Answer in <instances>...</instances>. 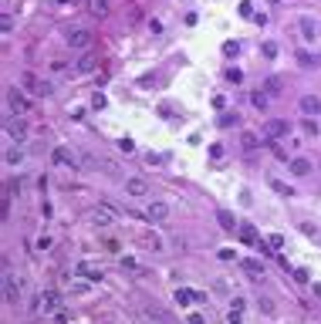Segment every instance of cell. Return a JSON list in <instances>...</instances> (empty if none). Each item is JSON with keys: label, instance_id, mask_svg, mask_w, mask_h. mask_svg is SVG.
Segmentation results:
<instances>
[{"label": "cell", "instance_id": "6da1fadb", "mask_svg": "<svg viewBox=\"0 0 321 324\" xmlns=\"http://www.w3.org/2000/svg\"><path fill=\"white\" fill-rule=\"evenodd\" d=\"M65 44L75 47V51H88L95 44V34L85 31V27H71V31H65Z\"/></svg>", "mask_w": 321, "mask_h": 324}, {"label": "cell", "instance_id": "7a4b0ae2", "mask_svg": "<svg viewBox=\"0 0 321 324\" xmlns=\"http://www.w3.org/2000/svg\"><path fill=\"white\" fill-rule=\"evenodd\" d=\"M21 85H24V91H27V95H37V98L51 95V85H47V81H41L34 71H24V75H21Z\"/></svg>", "mask_w": 321, "mask_h": 324}, {"label": "cell", "instance_id": "3957f363", "mask_svg": "<svg viewBox=\"0 0 321 324\" xmlns=\"http://www.w3.org/2000/svg\"><path fill=\"white\" fill-rule=\"evenodd\" d=\"M7 108H11V112H17V115H24V112H31V101H27V95H24V91L11 88V91H7Z\"/></svg>", "mask_w": 321, "mask_h": 324}, {"label": "cell", "instance_id": "277c9868", "mask_svg": "<svg viewBox=\"0 0 321 324\" xmlns=\"http://www.w3.org/2000/svg\"><path fill=\"white\" fill-rule=\"evenodd\" d=\"M173 301H176L179 307H189V304H199V301H206V294H199V291H189V287H176V294H173Z\"/></svg>", "mask_w": 321, "mask_h": 324}, {"label": "cell", "instance_id": "5b68a950", "mask_svg": "<svg viewBox=\"0 0 321 324\" xmlns=\"http://www.w3.org/2000/svg\"><path fill=\"white\" fill-rule=\"evenodd\" d=\"M288 132H291V125L284 122V118H271V122H264V139H284Z\"/></svg>", "mask_w": 321, "mask_h": 324}, {"label": "cell", "instance_id": "8992f818", "mask_svg": "<svg viewBox=\"0 0 321 324\" xmlns=\"http://www.w3.org/2000/svg\"><path fill=\"white\" fill-rule=\"evenodd\" d=\"M145 216H149L152 223H166V220H169V206L163 200H152V203H149V210H145Z\"/></svg>", "mask_w": 321, "mask_h": 324}, {"label": "cell", "instance_id": "52a82bcc", "mask_svg": "<svg viewBox=\"0 0 321 324\" xmlns=\"http://www.w3.org/2000/svg\"><path fill=\"white\" fill-rule=\"evenodd\" d=\"M125 192L139 200V196H145V192H149V182H145L142 176H129V179H125Z\"/></svg>", "mask_w": 321, "mask_h": 324}, {"label": "cell", "instance_id": "ba28073f", "mask_svg": "<svg viewBox=\"0 0 321 324\" xmlns=\"http://www.w3.org/2000/svg\"><path fill=\"white\" fill-rule=\"evenodd\" d=\"M298 27H301V37H304L308 44H314V37L321 34V31H318V21H314V17H301Z\"/></svg>", "mask_w": 321, "mask_h": 324}, {"label": "cell", "instance_id": "9c48e42d", "mask_svg": "<svg viewBox=\"0 0 321 324\" xmlns=\"http://www.w3.org/2000/svg\"><path fill=\"white\" fill-rule=\"evenodd\" d=\"M298 105H301V112L308 115V118L321 112V98H318V95H301V101H298Z\"/></svg>", "mask_w": 321, "mask_h": 324}, {"label": "cell", "instance_id": "30bf717a", "mask_svg": "<svg viewBox=\"0 0 321 324\" xmlns=\"http://www.w3.org/2000/svg\"><path fill=\"white\" fill-rule=\"evenodd\" d=\"M41 301H44V314H55V311H61V294H58V291H47V294H41Z\"/></svg>", "mask_w": 321, "mask_h": 324}, {"label": "cell", "instance_id": "8fae6325", "mask_svg": "<svg viewBox=\"0 0 321 324\" xmlns=\"http://www.w3.org/2000/svg\"><path fill=\"white\" fill-rule=\"evenodd\" d=\"M88 216H91V223H98V226H109L112 223V210H109V206H95Z\"/></svg>", "mask_w": 321, "mask_h": 324}, {"label": "cell", "instance_id": "7c38bea8", "mask_svg": "<svg viewBox=\"0 0 321 324\" xmlns=\"http://www.w3.org/2000/svg\"><path fill=\"white\" fill-rule=\"evenodd\" d=\"M4 297H7V304H17V284H14L11 270H7V277H4Z\"/></svg>", "mask_w": 321, "mask_h": 324}, {"label": "cell", "instance_id": "4fadbf2b", "mask_svg": "<svg viewBox=\"0 0 321 324\" xmlns=\"http://www.w3.org/2000/svg\"><path fill=\"white\" fill-rule=\"evenodd\" d=\"M51 162H55V166H71V152H68L65 146H55L51 149Z\"/></svg>", "mask_w": 321, "mask_h": 324}, {"label": "cell", "instance_id": "5bb4252c", "mask_svg": "<svg viewBox=\"0 0 321 324\" xmlns=\"http://www.w3.org/2000/svg\"><path fill=\"white\" fill-rule=\"evenodd\" d=\"M7 135H11V142H24V135H27V128H24L21 122H7Z\"/></svg>", "mask_w": 321, "mask_h": 324}, {"label": "cell", "instance_id": "9a60e30c", "mask_svg": "<svg viewBox=\"0 0 321 324\" xmlns=\"http://www.w3.org/2000/svg\"><path fill=\"white\" fill-rule=\"evenodd\" d=\"M85 11H88L91 17H105V14H109V4H105V0H88Z\"/></svg>", "mask_w": 321, "mask_h": 324}, {"label": "cell", "instance_id": "2e32d148", "mask_svg": "<svg viewBox=\"0 0 321 324\" xmlns=\"http://www.w3.org/2000/svg\"><path fill=\"white\" fill-rule=\"evenodd\" d=\"M298 64H301V68H321V54H308V51H301V54H298Z\"/></svg>", "mask_w": 321, "mask_h": 324}, {"label": "cell", "instance_id": "e0dca14e", "mask_svg": "<svg viewBox=\"0 0 321 324\" xmlns=\"http://www.w3.org/2000/svg\"><path fill=\"white\" fill-rule=\"evenodd\" d=\"M217 220H220V226L227 230V233H233V230H237V220H233V216H230L227 210H220V213H217Z\"/></svg>", "mask_w": 321, "mask_h": 324}, {"label": "cell", "instance_id": "ac0fdd59", "mask_svg": "<svg viewBox=\"0 0 321 324\" xmlns=\"http://www.w3.org/2000/svg\"><path fill=\"white\" fill-rule=\"evenodd\" d=\"M78 274H81V277H88V280H101V270L91 267V264H78Z\"/></svg>", "mask_w": 321, "mask_h": 324}, {"label": "cell", "instance_id": "d6986e66", "mask_svg": "<svg viewBox=\"0 0 321 324\" xmlns=\"http://www.w3.org/2000/svg\"><path fill=\"white\" fill-rule=\"evenodd\" d=\"M291 172H294V176H308L311 162H308V159H294V162H291Z\"/></svg>", "mask_w": 321, "mask_h": 324}, {"label": "cell", "instance_id": "ffe728a7", "mask_svg": "<svg viewBox=\"0 0 321 324\" xmlns=\"http://www.w3.org/2000/svg\"><path fill=\"white\" fill-rule=\"evenodd\" d=\"M240 240H244V243H250V246H257V233H254V226H250V223L240 226Z\"/></svg>", "mask_w": 321, "mask_h": 324}, {"label": "cell", "instance_id": "44dd1931", "mask_svg": "<svg viewBox=\"0 0 321 324\" xmlns=\"http://www.w3.org/2000/svg\"><path fill=\"white\" fill-rule=\"evenodd\" d=\"M21 159H24V152H21V149H7L4 162H7V166H21Z\"/></svg>", "mask_w": 321, "mask_h": 324}, {"label": "cell", "instance_id": "7402d4cb", "mask_svg": "<svg viewBox=\"0 0 321 324\" xmlns=\"http://www.w3.org/2000/svg\"><path fill=\"white\" fill-rule=\"evenodd\" d=\"M271 189H274L277 196H291V192H294V189H291V186H284L281 179H271Z\"/></svg>", "mask_w": 321, "mask_h": 324}, {"label": "cell", "instance_id": "603a6c76", "mask_svg": "<svg viewBox=\"0 0 321 324\" xmlns=\"http://www.w3.org/2000/svg\"><path fill=\"white\" fill-rule=\"evenodd\" d=\"M301 128H304V135H314V139H318V122H314V118L304 115V125H301Z\"/></svg>", "mask_w": 321, "mask_h": 324}, {"label": "cell", "instance_id": "cb8c5ba5", "mask_svg": "<svg viewBox=\"0 0 321 324\" xmlns=\"http://www.w3.org/2000/svg\"><path fill=\"white\" fill-rule=\"evenodd\" d=\"M244 270H250V277H260V274H264V267H260L257 260H244Z\"/></svg>", "mask_w": 321, "mask_h": 324}, {"label": "cell", "instance_id": "d4e9b609", "mask_svg": "<svg viewBox=\"0 0 321 324\" xmlns=\"http://www.w3.org/2000/svg\"><path fill=\"white\" fill-rule=\"evenodd\" d=\"M260 54H264V57H277V44H274V41H264V44H260Z\"/></svg>", "mask_w": 321, "mask_h": 324}, {"label": "cell", "instance_id": "484cf974", "mask_svg": "<svg viewBox=\"0 0 321 324\" xmlns=\"http://www.w3.org/2000/svg\"><path fill=\"white\" fill-rule=\"evenodd\" d=\"M91 68H95V57H78V71H91Z\"/></svg>", "mask_w": 321, "mask_h": 324}, {"label": "cell", "instance_id": "4316f807", "mask_svg": "<svg viewBox=\"0 0 321 324\" xmlns=\"http://www.w3.org/2000/svg\"><path fill=\"white\" fill-rule=\"evenodd\" d=\"M250 101H254L257 108H267V95H260V91H254V95H250Z\"/></svg>", "mask_w": 321, "mask_h": 324}, {"label": "cell", "instance_id": "83f0119b", "mask_svg": "<svg viewBox=\"0 0 321 324\" xmlns=\"http://www.w3.org/2000/svg\"><path fill=\"white\" fill-rule=\"evenodd\" d=\"M244 149H257V135L254 132H244Z\"/></svg>", "mask_w": 321, "mask_h": 324}, {"label": "cell", "instance_id": "f1b7e54d", "mask_svg": "<svg viewBox=\"0 0 321 324\" xmlns=\"http://www.w3.org/2000/svg\"><path fill=\"white\" fill-rule=\"evenodd\" d=\"M91 108H105V95H101V91L91 95Z\"/></svg>", "mask_w": 321, "mask_h": 324}, {"label": "cell", "instance_id": "f546056e", "mask_svg": "<svg viewBox=\"0 0 321 324\" xmlns=\"http://www.w3.org/2000/svg\"><path fill=\"white\" fill-rule=\"evenodd\" d=\"M237 51H240L237 41H227V44H223V54H237Z\"/></svg>", "mask_w": 321, "mask_h": 324}, {"label": "cell", "instance_id": "4dcf8cb0", "mask_svg": "<svg viewBox=\"0 0 321 324\" xmlns=\"http://www.w3.org/2000/svg\"><path fill=\"white\" fill-rule=\"evenodd\" d=\"M119 149H122V152H132L135 142H132V139H119Z\"/></svg>", "mask_w": 321, "mask_h": 324}, {"label": "cell", "instance_id": "1f68e13d", "mask_svg": "<svg viewBox=\"0 0 321 324\" xmlns=\"http://www.w3.org/2000/svg\"><path fill=\"white\" fill-rule=\"evenodd\" d=\"M267 91H271V95H277V91H281V81H277V78H267Z\"/></svg>", "mask_w": 321, "mask_h": 324}, {"label": "cell", "instance_id": "d6a6232c", "mask_svg": "<svg viewBox=\"0 0 321 324\" xmlns=\"http://www.w3.org/2000/svg\"><path fill=\"white\" fill-rule=\"evenodd\" d=\"M227 78H230V81H240L244 75H240V68H227Z\"/></svg>", "mask_w": 321, "mask_h": 324}, {"label": "cell", "instance_id": "836d02e7", "mask_svg": "<svg viewBox=\"0 0 321 324\" xmlns=\"http://www.w3.org/2000/svg\"><path fill=\"white\" fill-rule=\"evenodd\" d=\"M271 246H274V250H277V246H284V236H281V233H271Z\"/></svg>", "mask_w": 321, "mask_h": 324}, {"label": "cell", "instance_id": "e575fe53", "mask_svg": "<svg viewBox=\"0 0 321 324\" xmlns=\"http://www.w3.org/2000/svg\"><path fill=\"white\" fill-rule=\"evenodd\" d=\"M240 321H244V311H233L230 307V324H240Z\"/></svg>", "mask_w": 321, "mask_h": 324}, {"label": "cell", "instance_id": "d590c367", "mask_svg": "<svg viewBox=\"0 0 321 324\" xmlns=\"http://www.w3.org/2000/svg\"><path fill=\"white\" fill-rule=\"evenodd\" d=\"M0 27H4V34H11V31H14V21H11V17H4V21H0Z\"/></svg>", "mask_w": 321, "mask_h": 324}, {"label": "cell", "instance_id": "8d00e7d4", "mask_svg": "<svg viewBox=\"0 0 321 324\" xmlns=\"http://www.w3.org/2000/svg\"><path fill=\"white\" fill-rule=\"evenodd\" d=\"M220 125H237V115H220Z\"/></svg>", "mask_w": 321, "mask_h": 324}, {"label": "cell", "instance_id": "74e56055", "mask_svg": "<svg viewBox=\"0 0 321 324\" xmlns=\"http://www.w3.org/2000/svg\"><path fill=\"white\" fill-rule=\"evenodd\" d=\"M189 324H206V321H203V314H189Z\"/></svg>", "mask_w": 321, "mask_h": 324}]
</instances>
